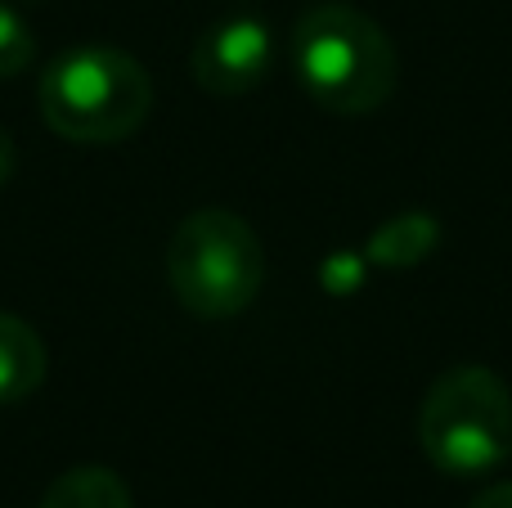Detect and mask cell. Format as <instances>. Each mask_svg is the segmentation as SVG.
I'll list each match as a JSON object with an SVG mask.
<instances>
[{"instance_id": "1", "label": "cell", "mask_w": 512, "mask_h": 508, "mask_svg": "<svg viewBox=\"0 0 512 508\" xmlns=\"http://www.w3.org/2000/svg\"><path fill=\"white\" fill-rule=\"evenodd\" d=\"M292 72L319 108L337 117L378 113L400 77L396 45L364 9L324 0L297 14L288 36Z\"/></svg>"}, {"instance_id": "2", "label": "cell", "mask_w": 512, "mask_h": 508, "mask_svg": "<svg viewBox=\"0 0 512 508\" xmlns=\"http://www.w3.org/2000/svg\"><path fill=\"white\" fill-rule=\"evenodd\" d=\"M41 117L72 144H117L144 126L153 81L135 54L117 45H72L41 72Z\"/></svg>"}, {"instance_id": "3", "label": "cell", "mask_w": 512, "mask_h": 508, "mask_svg": "<svg viewBox=\"0 0 512 508\" xmlns=\"http://www.w3.org/2000/svg\"><path fill=\"white\" fill-rule=\"evenodd\" d=\"M418 441L436 473L486 477L512 455V392L486 365H454L432 383Z\"/></svg>"}, {"instance_id": "4", "label": "cell", "mask_w": 512, "mask_h": 508, "mask_svg": "<svg viewBox=\"0 0 512 508\" xmlns=\"http://www.w3.org/2000/svg\"><path fill=\"white\" fill-rule=\"evenodd\" d=\"M171 293L198 320H234L261 293L265 252L239 212L203 207L185 216L167 248Z\"/></svg>"}, {"instance_id": "5", "label": "cell", "mask_w": 512, "mask_h": 508, "mask_svg": "<svg viewBox=\"0 0 512 508\" xmlns=\"http://www.w3.org/2000/svg\"><path fill=\"white\" fill-rule=\"evenodd\" d=\"M270 63H274V36L252 14H230L221 23H212L194 41V54H189L194 81L207 95L221 99H239L256 90L270 77Z\"/></svg>"}, {"instance_id": "6", "label": "cell", "mask_w": 512, "mask_h": 508, "mask_svg": "<svg viewBox=\"0 0 512 508\" xmlns=\"http://www.w3.org/2000/svg\"><path fill=\"white\" fill-rule=\"evenodd\" d=\"M45 383V342L27 320L0 311V405H23Z\"/></svg>"}, {"instance_id": "7", "label": "cell", "mask_w": 512, "mask_h": 508, "mask_svg": "<svg viewBox=\"0 0 512 508\" xmlns=\"http://www.w3.org/2000/svg\"><path fill=\"white\" fill-rule=\"evenodd\" d=\"M441 243V225L427 212H400L391 221H382L369 239V261L373 266H418L423 257H432V248Z\"/></svg>"}, {"instance_id": "8", "label": "cell", "mask_w": 512, "mask_h": 508, "mask_svg": "<svg viewBox=\"0 0 512 508\" xmlns=\"http://www.w3.org/2000/svg\"><path fill=\"white\" fill-rule=\"evenodd\" d=\"M41 508H135V504L113 468L81 464L68 468L63 477H54L50 491L41 495Z\"/></svg>"}, {"instance_id": "9", "label": "cell", "mask_w": 512, "mask_h": 508, "mask_svg": "<svg viewBox=\"0 0 512 508\" xmlns=\"http://www.w3.org/2000/svg\"><path fill=\"white\" fill-rule=\"evenodd\" d=\"M36 59V32L14 5L0 0V81L18 77Z\"/></svg>"}, {"instance_id": "10", "label": "cell", "mask_w": 512, "mask_h": 508, "mask_svg": "<svg viewBox=\"0 0 512 508\" xmlns=\"http://www.w3.org/2000/svg\"><path fill=\"white\" fill-rule=\"evenodd\" d=\"M472 508H512V482H495L472 500Z\"/></svg>"}, {"instance_id": "11", "label": "cell", "mask_w": 512, "mask_h": 508, "mask_svg": "<svg viewBox=\"0 0 512 508\" xmlns=\"http://www.w3.org/2000/svg\"><path fill=\"white\" fill-rule=\"evenodd\" d=\"M9 171H14V140L0 131V185L9 180Z\"/></svg>"}]
</instances>
